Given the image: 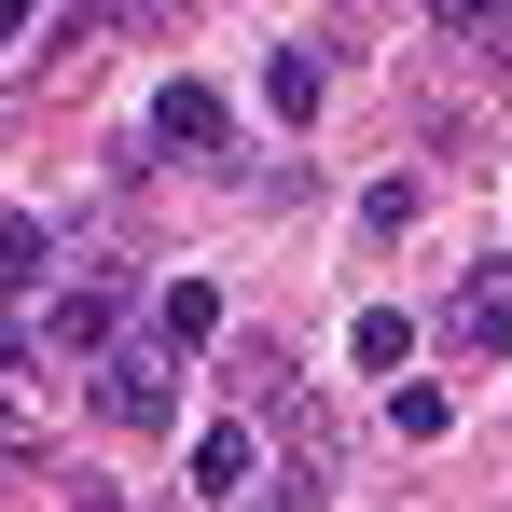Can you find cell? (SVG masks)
<instances>
[{"instance_id":"4","label":"cell","mask_w":512,"mask_h":512,"mask_svg":"<svg viewBox=\"0 0 512 512\" xmlns=\"http://www.w3.org/2000/svg\"><path fill=\"white\" fill-rule=\"evenodd\" d=\"M250 485V429H194V499H236Z\"/></svg>"},{"instance_id":"8","label":"cell","mask_w":512,"mask_h":512,"mask_svg":"<svg viewBox=\"0 0 512 512\" xmlns=\"http://www.w3.org/2000/svg\"><path fill=\"white\" fill-rule=\"evenodd\" d=\"M42 263H56V236H42V222H0V291H28Z\"/></svg>"},{"instance_id":"13","label":"cell","mask_w":512,"mask_h":512,"mask_svg":"<svg viewBox=\"0 0 512 512\" xmlns=\"http://www.w3.org/2000/svg\"><path fill=\"white\" fill-rule=\"evenodd\" d=\"M70 512H111V485H70Z\"/></svg>"},{"instance_id":"11","label":"cell","mask_w":512,"mask_h":512,"mask_svg":"<svg viewBox=\"0 0 512 512\" xmlns=\"http://www.w3.org/2000/svg\"><path fill=\"white\" fill-rule=\"evenodd\" d=\"M28 14H42V0H0V56H14V42H28Z\"/></svg>"},{"instance_id":"9","label":"cell","mask_w":512,"mask_h":512,"mask_svg":"<svg viewBox=\"0 0 512 512\" xmlns=\"http://www.w3.org/2000/svg\"><path fill=\"white\" fill-rule=\"evenodd\" d=\"M388 429L402 443H443V388H388Z\"/></svg>"},{"instance_id":"6","label":"cell","mask_w":512,"mask_h":512,"mask_svg":"<svg viewBox=\"0 0 512 512\" xmlns=\"http://www.w3.org/2000/svg\"><path fill=\"white\" fill-rule=\"evenodd\" d=\"M167 346H222V291L208 277H167Z\"/></svg>"},{"instance_id":"5","label":"cell","mask_w":512,"mask_h":512,"mask_svg":"<svg viewBox=\"0 0 512 512\" xmlns=\"http://www.w3.org/2000/svg\"><path fill=\"white\" fill-rule=\"evenodd\" d=\"M263 111H277V125H305V111H319V56H291V42H277V56H263Z\"/></svg>"},{"instance_id":"7","label":"cell","mask_w":512,"mask_h":512,"mask_svg":"<svg viewBox=\"0 0 512 512\" xmlns=\"http://www.w3.org/2000/svg\"><path fill=\"white\" fill-rule=\"evenodd\" d=\"M42 333H56V346H111V291H56Z\"/></svg>"},{"instance_id":"3","label":"cell","mask_w":512,"mask_h":512,"mask_svg":"<svg viewBox=\"0 0 512 512\" xmlns=\"http://www.w3.org/2000/svg\"><path fill=\"white\" fill-rule=\"evenodd\" d=\"M153 139H167V153H222V97H208V84H167V97H153Z\"/></svg>"},{"instance_id":"10","label":"cell","mask_w":512,"mask_h":512,"mask_svg":"<svg viewBox=\"0 0 512 512\" xmlns=\"http://www.w3.org/2000/svg\"><path fill=\"white\" fill-rule=\"evenodd\" d=\"M443 28L457 42H512V0H443Z\"/></svg>"},{"instance_id":"12","label":"cell","mask_w":512,"mask_h":512,"mask_svg":"<svg viewBox=\"0 0 512 512\" xmlns=\"http://www.w3.org/2000/svg\"><path fill=\"white\" fill-rule=\"evenodd\" d=\"M14 374H28V346H14V333H0V388H14Z\"/></svg>"},{"instance_id":"1","label":"cell","mask_w":512,"mask_h":512,"mask_svg":"<svg viewBox=\"0 0 512 512\" xmlns=\"http://www.w3.org/2000/svg\"><path fill=\"white\" fill-rule=\"evenodd\" d=\"M443 333L471 346V360H512V263H485V277H457V305H443Z\"/></svg>"},{"instance_id":"2","label":"cell","mask_w":512,"mask_h":512,"mask_svg":"<svg viewBox=\"0 0 512 512\" xmlns=\"http://www.w3.org/2000/svg\"><path fill=\"white\" fill-rule=\"evenodd\" d=\"M97 416L111 429H167L180 402H167V360H97Z\"/></svg>"}]
</instances>
